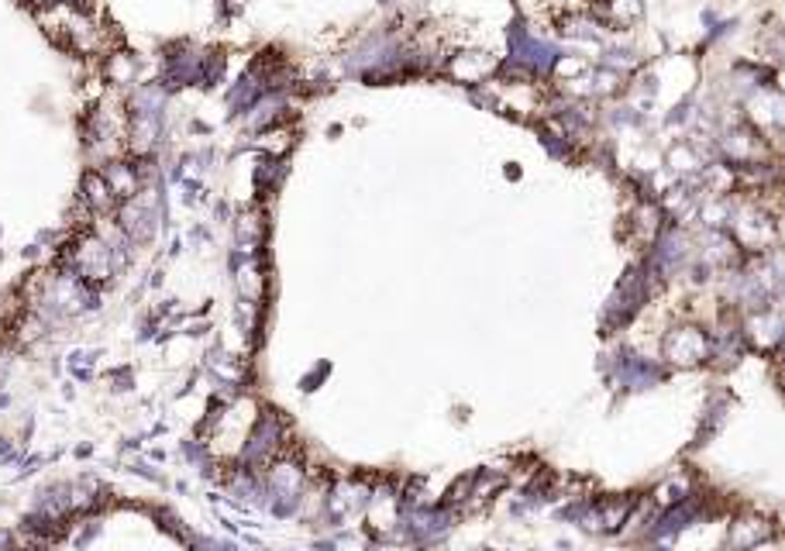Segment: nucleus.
I'll list each match as a JSON object with an SVG mask.
<instances>
[{"mask_svg": "<svg viewBox=\"0 0 785 551\" xmlns=\"http://www.w3.org/2000/svg\"><path fill=\"white\" fill-rule=\"evenodd\" d=\"M25 4H52V0H25Z\"/></svg>", "mask_w": 785, "mask_h": 551, "instance_id": "423d86ee", "label": "nucleus"}, {"mask_svg": "<svg viewBox=\"0 0 785 551\" xmlns=\"http://www.w3.org/2000/svg\"><path fill=\"white\" fill-rule=\"evenodd\" d=\"M83 204H87L90 214H107L114 204H118V197H114L111 186H107V180L97 173V169H90V173L83 176Z\"/></svg>", "mask_w": 785, "mask_h": 551, "instance_id": "f03ea898", "label": "nucleus"}, {"mask_svg": "<svg viewBox=\"0 0 785 551\" xmlns=\"http://www.w3.org/2000/svg\"><path fill=\"white\" fill-rule=\"evenodd\" d=\"M493 69V62L486 59V52H465L452 62V76L462 83H479Z\"/></svg>", "mask_w": 785, "mask_h": 551, "instance_id": "20e7f679", "label": "nucleus"}, {"mask_svg": "<svg viewBox=\"0 0 785 551\" xmlns=\"http://www.w3.org/2000/svg\"><path fill=\"white\" fill-rule=\"evenodd\" d=\"M121 231L131 238V242H142V245L152 242V238H155V211H152V204H145V200H138V197L124 200V207H121Z\"/></svg>", "mask_w": 785, "mask_h": 551, "instance_id": "f257e3e1", "label": "nucleus"}, {"mask_svg": "<svg viewBox=\"0 0 785 551\" xmlns=\"http://www.w3.org/2000/svg\"><path fill=\"white\" fill-rule=\"evenodd\" d=\"M668 352L675 355L672 362H686V366H689V362H699L706 355V341H703L699 331L686 328V331H679V335L668 341Z\"/></svg>", "mask_w": 785, "mask_h": 551, "instance_id": "7ed1b4c3", "label": "nucleus"}, {"mask_svg": "<svg viewBox=\"0 0 785 551\" xmlns=\"http://www.w3.org/2000/svg\"><path fill=\"white\" fill-rule=\"evenodd\" d=\"M111 80L114 83H131L135 80V73H138V62L131 59V56H124V52H118V56H111Z\"/></svg>", "mask_w": 785, "mask_h": 551, "instance_id": "39448f33", "label": "nucleus"}]
</instances>
